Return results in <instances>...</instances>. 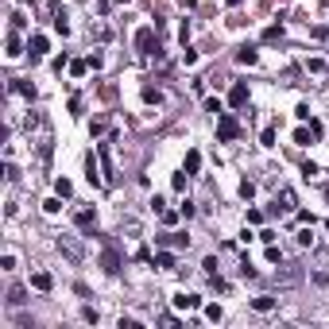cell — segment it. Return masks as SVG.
I'll return each instance as SVG.
<instances>
[{"label":"cell","mask_w":329,"mask_h":329,"mask_svg":"<svg viewBox=\"0 0 329 329\" xmlns=\"http://www.w3.org/2000/svg\"><path fill=\"white\" fill-rule=\"evenodd\" d=\"M236 136H240L236 116H232V112H221V116H217V140H221V144H232Z\"/></svg>","instance_id":"1"},{"label":"cell","mask_w":329,"mask_h":329,"mask_svg":"<svg viewBox=\"0 0 329 329\" xmlns=\"http://www.w3.org/2000/svg\"><path fill=\"white\" fill-rule=\"evenodd\" d=\"M174 306L190 314V310H202V298H198V294H186V290H178V294H174Z\"/></svg>","instance_id":"2"},{"label":"cell","mask_w":329,"mask_h":329,"mask_svg":"<svg viewBox=\"0 0 329 329\" xmlns=\"http://www.w3.org/2000/svg\"><path fill=\"white\" fill-rule=\"evenodd\" d=\"M136 47L147 55V51L155 47V27H140V31H136Z\"/></svg>","instance_id":"3"},{"label":"cell","mask_w":329,"mask_h":329,"mask_svg":"<svg viewBox=\"0 0 329 329\" xmlns=\"http://www.w3.org/2000/svg\"><path fill=\"white\" fill-rule=\"evenodd\" d=\"M252 310H256V314H271V310H275V298H271V294H260V298H252Z\"/></svg>","instance_id":"4"},{"label":"cell","mask_w":329,"mask_h":329,"mask_svg":"<svg viewBox=\"0 0 329 329\" xmlns=\"http://www.w3.org/2000/svg\"><path fill=\"white\" fill-rule=\"evenodd\" d=\"M27 51H31V58H43L47 55V35H35V39L27 43Z\"/></svg>","instance_id":"5"},{"label":"cell","mask_w":329,"mask_h":329,"mask_svg":"<svg viewBox=\"0 0 329 329\" xmlns=\"http://www.w3.org/2000/svg\"><path fill=\"white\" fill-rule=\"evenodd\" d=\"M244 101H248V85H240V82H236V85H232V93H228V105H244Z\"/></svg>","instance_id":"6"},{"label":"cell","mask_w":329,"mask_h":329,"mask_svg":"<svg viewBox=\"0 0 329 329\" xmlns=\"http://www.w3.org/2000/svg\"><path fill=\"white\" fill-rule=\"evenodd\" d=\"M97 159L105 166V182H112V159H109V147H97Z\"/></svg>","instance_id":"7"},{"label":"cell","mask_w":329,"mask_h":329,"mask_svg":"<svg viewBox=\"0 0 329 329\" xmlns=\"http://www.w3.org/2000/svg\"><path fill=\"white\" fill-rule=\"evenodd\" d=\"M31 287H35V290H51V275H47V271H35V275H31Z\"/></svg>","instance_id":"8"},{"label":"cell","mask_w":329,"mask_h":329,"mask_svg":"<svg viewBox=\"0 0 329 329\" xmlns=\"http://www.w3.org/2000/svg\"><path fill=\"white\" fill-rule=\"evenodd\" d=\"M275 279H279V283H283V287H294V283H298V279H302V271H298V267H290V271L275 275Z\"/></svg>","instance_id":"9"},{"label":"cell","mask_w":329,"mask_h":329,"mask_svg":"<svg viewBox=\"0 0 329 329\" xmlns=\"http://www.w3.org/2000/svg\"><path fill=\"white\" fill-rule=\"evenodd\" d=\"M236 62H240V66H256V62H260V55H256L252 47H244V51L236 55Z\"/></svg>","instance_id":"10"},{"label":"cell","mask_w":329,"mask_h":329,"mask_svg":"<svg viewBox=\"0 0 329 329\" xmlns=\"http://www.w3.org/2000/svg\"><path fill=\"white\" fill-rule=\"evenodd\" d=\"M58 248H62V252H66V256H70V260H78V256H82V248H78V244H74V240H66V236H62V240H58Z\"/></svg>","instance_id":"11"},{"label":"cell","mask_w":329,"mask_h":329,"mask_svg":"<svg viewBox=\"0 0 329 329\" xmlns=\"http://www.w3.org/2000/svg\"><path fill=\"white\" fill-rule=\"evenodd\" d=\"M93 217H97L93 209H78V213H74V221H78L82 228H89V225H93Z\"/></svg>","instance_id":"12"},{"label":"cell","mask_w":329,"mask_h":329,"mask_svg":"<svg viewBox=\"0 0 329 329\" xmlns=\"http://www.w3.org/2000/svg\"><path fill=\"white\" fill-rule=\"evenodd\" d=\"M12 89H16V93H23L27 101H35V85H27V82H12Z\"/></svg>","instance_id":"13"},{"label":"cell","mask_w":329,"mask_h":329,"mask_svg":"<svg viewBox=\"0 0 329 329\" xmlns=\"http://www.w3.org/2000/svg\"><path fill=\"white\" fill-rule=\"evenodd\" d=\"M23 302H27V298H23V287H12V290H8V306H23Z\"/></svg>","instance_id":"14"},{"label":"cell","mask_w":329,"mask_h":329,"mask_svg":"<svg viewBox=\"0 0 329 329\" xmlns=\"http://www.w3.org/2000/svg\"><path fill=\"white\" fill-rule=\"evenodd\" d=\"M55 194H58V198H70V194H74L70 178H58V182H55Z\"/></svg>","instance_id":"15"},{"label":"cell","mask_w":329,"mask_h":329,"mask_svg":"<svg viewBox=\"0 0 329 329\" xmlns=\"http://www.w3.org/2000/svg\"><path fill=\"white\" fill-rule=\"evenodd\" d=\"M101 264H105V271H120V256H116V252H105Z\"/></svg>","instance_id":"16"},{"label":"cell","mask_w":329,"mask_h":329,"mask_svg":"<svg viewBox=\"0 0 329 329\" xmlns=\"http://www.w3.org/2000/svg\"><path fill=\"white\" fill-rule=\"evenodd\" d=\"M144 101H147V105H163V93H159V89H151V85H147V89H144Z\"/></svg>","instance_id":"17"},{"label":"cell","mask_w":329,"mask_h":329,"mask_svg":"<svg viewBox=\"0 0 329 329\" xmlns=\"http://www.w3.org/2000/svg\"><path fill=\"white\" fill-rule=\"evenodd\" d=\"M198 166H202V151H190V155H186V170H190V174H194V170H198Z\"/></svg>","instance_id":"18"},{"label":"cell","mask_w":329,"mask_h":329,"mask_svg":"<svg viewBox=\"0 0 329 329\" xmlns=\"http://www.w3.org/2000/svg\"><path fill=\"white\" fill-rule=\"evenodd\" d=\"M310 136H314V128H298L294 132V144H310Z\"/></svg>","instance_id":"19"},{"label":"cell","mask_w":329,"mask_h":329,"mask_svg":"<svg viewBox=\"0 0 329 329\" xmlns=\"http://www.w3.org/2000/svg\"><path fill=\"white\" fill-rule=\"evenodd\" d=\"M155 264H159V267H174V256H170V252H159Z\"/></svg>","instance_id":"20"},{"label":"cell","mask_w":329,"mask_h":329,"mask_svg":"<svg viewBox=\"0 0 329 329\" xmlns=\"http://www.w3.org/2000/svg\"><path fill=\"white\" fill-rule=\"evenodd\" d=\"M298 244H302V248H310V244H314V232H310V228H302V232H298Z\"/></svg>","instance_id":"21"},{"label":"cell","mask_w":329,"mask_h":329,"mask_svg":"<svg viewBox=\"0 0 329 329\" xmlns=\"http://www.w3.org/2000/svg\"><path fill=\"white\" fill-rule=\"evenodd\" d=\"M20 55V39H16V35H8V58H16Z\"/></svg>","instance_id":"22"},{"label":"cell","mask_w":329,"mask_h":329,"mask_svg":"<svg viewBox=\"0 0 329 329\" xmlns=\"http://www.w3.org/2000/svg\"><path fill=\"white\" fill-rule=\"evenodd\" d=\"M279 35H283V27H279V23H275V27H267V31H264V39H267V43H275Z\"/></svg>","instance_id":"23"},{"label":"cell","mask_w":329,"mask_h":329,"mask_svg":"<svg viewBox=\"0 0 329 329\" xmlns=\"http://www.w3.org/2000/svg\"><path fill=\"white\" fill-rule=\"evenodd\" d=\"M240 194H244V198H252V194H256V182H248V178H244V182H240Z\"/></svg>","instance_id":"24"},{"label":"cell","mask_w":329,"mask_h":329,"mask_svg":"<svg viewBox=\"0 0 329 329\" xmlns=\"http://www.w3.org/2000/svg\"><path fill=\"white\" fill-rule=\"evenodd\" d=\"M279 198H283V209H294V194H290V190H283Z\"/></svg>","instance_id":"25"},{"label":"cell","mask_w":329,"mask_h":329,"mask_svg":"<svg viewBox=\"0 0 329 329\" xmlns=\"http://www.w3.org/2000/svg\"><path fill=\"white\" fill-rule=\"evenodd\" d=\"M206 318H209V322H221V306H206Z\"/></svg>","instance_id":"26"},{"label":"cell","mask_w":329,"mask_h":329,"mask_svg":"<svg viewBox=\"0 0 329 329\" xmlns=\"http://www.w3.org/2000/svg\"><path fill=\"white\" fill-rule=\"evenodd\" d=\"M326 198H329V186H326Z\"/></svg>","instance_id":"27"}]
</instances>
